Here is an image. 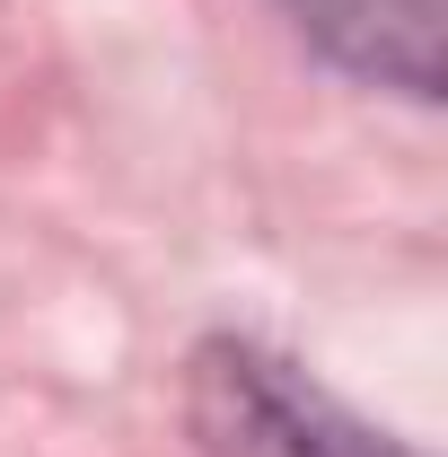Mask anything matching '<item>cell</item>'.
Listing matches in <instances>:
<instances>
[{"label": "cell", "instance_id": "obj_1", "mask_svg": "<svg viewBox=\"0 0 448 457\" xmlns=\"http://www.w3.org/2000/svg\"><path fill=\"white\" fill-rule=\"evenodd\" d=\"M194 431L212 457H413L361 413H343L317 378H299L264 343L194 352Z\"/></svg>", "mask_w": 448, "mask_h": 457}, {"label": "cell", "instance_id": "obj_2", "mask_svg": "<svg viewBox=\"0 0 448 457\" xmlns=\"http://www.w3.org/2000/svg\"><path fill=\"white\" fill-rule=\"evenodd\" d=\"M281 9L343 71L404 97H440V0H281Z\"/></svg>", "mask_w": 448, "mask_h": 457}]
</instances>
